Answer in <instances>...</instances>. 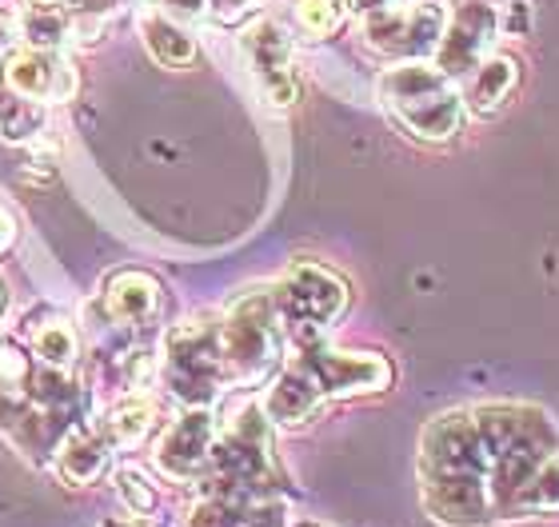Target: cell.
I'll return each instance as SVG.
<instances>
[{"instance_id": "obj_22", "label": "cell", "mask_w": 559, "mask_h": 527, "mask_svg": "<svg viewBox=\"0 0 559 527\" xmlns=\"http://www.w3.org/2000/svg\"><path fill=\"white\" fill-rule=\"evenodd\" d=\"M28 372H33V360L16 344L0 340V387H24Z\"/></svg>"}, {"instance_id": "obj_5", "label": "cell", "mask_w": 559, "mask_h": 527, "mask_svg": "<svg viewBox=\"0 0 559 527\" xmlns=\"http://www.w3.org/2000/svg\"><path fill=\"white\" fill-rule=\"evenodd\" d=\"M272 304H276L280 328L300 348H308L324 340V332L336 328V320L348 312V284L324 264L300 260L272 288Z\"/></svg>"}, {"instance_id": "obj_21", "label": "cell", "mask_w": 559, "mask_h": 527, "mask_svg": "<svg viewBox=\"0 0 559 527\" xmlns=\"http://www.w3.org/2000/svg\"><path fill=\"white\" fill-rule=\"evenodd\" d=\"M117 492H120V500L129 504L132 516H148L152 507H156V488H152L136 468L117 471Z\"/></svg>"}, {"instance_id": "obj_6", "label": "cell", "mask_w": 559, "mask_h": 527, "mask_svg": "<svg viewBox=\"0 0 559 527\" xmlns=\"http://www.w3.org/2000/svg\"><path fill=\"white\" fill-rule=\"evenodd\" d=\"M164 380L188 408H204L228 387L221 351V320H185L164 336Z\"/></svg>"}, {"instance_id": "obj_24", "label": "cell", "mask_w": 559, "mask_h": 527, "mask_svg": "<svg viewBox=\"0 0 559 527\" xmlns=\"http://www.w3.org/2000/svg\"><path fill=\"white\" fill-rule=\"evenodd\" d=\"M28 9H57L72 12V16H108L112 0H24Z\"/></svg>"}, {"instance_id": "obj_9", "label": "cell", "mask_w": 559, "mask_h": 527, "mask_svg": "<svg viewBox=\"0 0 559 527\" xmlns=\"http://www.w3.org/2000/svg\"><path fill=\"white\" fill-rule=\"evenodd\" d=\"M500 12L491 9L488 0H464L460 9L452 12V21L443 24L440 48H436V64H440L448 76H467L479 60L491 57V45L500 36Z\"/></svg>"}, {"instance_id": "obj_25", "label": "cell", "mask_w": 559, "mask_h": 527, "mask_svg": "<svg viewBox=\"0 0 559 527\" xmlns=\"http://www.w3.org/2000/svg\"><path fill=\"white\" fill-rule=\"evenodd\" d=\"M245 527H288L284 524V507L280 504H257L252 516L245 519Z\"/></svg>"}, {"instance_id": "obj_29", "label": "cell", "mask_w": 559, "mask_h": 527, "mask_svg": "<svg viewBox=\"0 0 559 527\" xmlns=\"http://www.w3.org/2000/svg\"><path fill=\"white\" fill-rule=\"evenodd\" d=\"M105 527H144V524H140V516H136V519H108Z\"/></svg>"}, {"instance_id": "obj_30", "label": "cell", "mask_w": 559, "mask_h": 527, "mask_svg": "<svg viewBox=\"0 0 559 527\" xmlns=\"http://www.w3.org/2000/svg\"><path fill=\"white\" fill-rule=\"evenodd\" d=\"M296 527H324V524H312V519H304V524H296Z\"/></svg>"}, {"instance_id": "obj_2", "label": "cell", "mask_w": 559, "mask_h": 527, "mask_svg": "<svg viewBox=\"0 0 559 527\" xmlns=\"http://www.w3.org/2000/svg\"><path fill=\"white\" fill-rule=\"evenodd\" d=\"M392 384V363L376 351H332L324 344H308L300 356L272 380L264 392V416L280 428L312 420L328 399L368 396Z\"/></svg>"}, {"instance_id": "obj_1", "label": "cell", "mask_w": 559, "mask_h": 527, "mask_svg": "<svg viewBox=\"0 0 559 527\" xmlns=\"http://www.w3.org/2000/svg\"><path fill=\"white\" fill-rule=\"evenodd\" d=\"M424 507L448 527H476L496 516L491 456L476 411H443L419 435Z\"/></svg>"}, {"instance_id": "obj_20", "label": "cell", "mask_w": 559, "mask_h": 527, "mask_svg": "<svg viewBox=\"0 0 559 527\" xmlns=\"http://www.w3.org/2000/svg\"><path fill=\"white\" fill-rule=\"evenodd\" d=\"M515 504H520V507H539V512H551V507H559V464H544V468L536 471V480L520 492V500H515Z\"/></svg>"}, {"instance_id": "obj_23", "label": "cell", "mask_w": 559, "mask_h": 527, "mask_svg": "<svg viewBox=\"0 0 559 527\" xmlns=\"http://www.w3.org/2000/svg\"><path fill=\"white\" fill-rule=\"evenodd\" d=\"M260 9H264V0H204V12L216 24H245Z\"/></svg>"}, {"instance_id": "obj_14", "label": "cell", "mask_w": 559, "mask_h": 527, "mask_svg": "<svg viewBox=\"0 0 559 527\" xmlns=\"http://www.w3.org/2000/svg\"><path fill=\"white\" fill-rule=\"evenodd\" d=\"M520 88V60L515 57H503V52H491L476 64V69L467 72V93H464V105L476 112V117H496L508 108V100L515 96Z\"/></svg>"}, {"instance_id": "obj_16", "label": "cell", "mask_w": 559, "mask_h": 527, "mask_svg": "<svg viewBox=\"0 0 559 527\" xmlns=\"http://www.w3.org/2000/svg\"><path fill=\"white\" fill-rule=\"evenodd\" d=\"M28 344H33L36 360L48 363V368H57V372H69L76 356H81V336L72 328L69 320L57 316V312H48L40 324L28 328Z\"/></svg>"}, {"instance_id": "obj_7", "label": "cell", "mask_w": 559, "mask_h": 527, "mask_svg": "<svg viewBox=\"0 0 559 527\" xmlns=\"http://www.w3.org/2000/svg\"><path fill=\"white\" fill-rule=\"evenodd\" d=\"M443 24H448V12L436 0H408L400 9L364 16V40L384 57L428 60L440 48Z\"/></svg>"}, {"instance_id": "obj_12", "label": "cell", "mask_w": 559, "mask_h": 527, "mask_svg": "<svg viewBox=\"0 0 559 527\" xmlns=\"http://www.w3.org/2000/svg\"><path fill=\"white\" fill-rule=\"evenodd\" d=\"M164 308V288L152 272L124 268L117 276H108L105 292H100V316L108 328L120 332H140L156 324Z\"/></svg>"}, {"instance_id": "obj_11", "label": "cell", "mask_w": 559, "mask_h": 527, "mask_svg": "<svg viewBox=\"0 0 559 527\" xmlns=\"http://www.w3.org/2000/svg\"><path fill=\"white\" fill-rule=\"evenodd\" d=\"M0 81L21 96H33L40 105H69L76 96V69L60 48H21L4 60Z\"/></svg>"}, {"instance_id": "obj_13", "label": "cell", "mask_w": 559, "mask_h": 527, "mask_svg": "<svg viewBox=\"0 0 559 527\" xmlns=\"http://www.w3.org/2000/svg\"><path fill=\"white\" fill-rule=\"evenodd\" d=\"M117 447L108 444V435L100 432V423H76L60 435V444L52 447V464H57V476L69 480L72 488H84V483L100 480L108 471V459H112Z\"/></svg>"}, {"instance_id": "obj_27", "label": "cell", "mask_w": 559, "mask_h": 527, "mask_svg": "<svg viewBox=\"0 0 559 527\" xmlns=\"http://www.w3.org/2000/svg\"><path fill=\"white\" fill-rule=\"evenodd\" d=\"M12 244H16V216H12V212L0 204V256H4Z\"/></svg>"}, {"instance_id": "obj_28", "label": "cell", "mask_w": 559, "mask_h": 527, "mask_svg": "<svg viewBox=\"0 0 559 527\" xmlns=\"http://www.w3.org/2000/svg\"><path fill=\"white\" fill-rule=\"evenodd\" d=\"M12 36H16V28H12V21L4 16V12H0V48L12 45Z\"/></svg>"}, {"instance_id": "obj_18", "label": "cell", "mask_w": 559, "mask_h": 527, "mask_svg": "<svg viewBox=\"0 0 559 527\" xmlns=\"http://www.w3.org/2000/svg\"><path fill=\"white\" fill-rule=\"evenodd\" d=\"M156 428V404L152 399L129 396L124 404L108 411V420H100V432L108 435V444L117 447H140L148 440V432Z\"/></svg>"}, {"instance_id": "obj_3", "label": "cell", "mask_w": 559, "mask_h": 527, "mask_svg": "<svg viewBox=\"0 0 559 527\" xmlns=\"http://www.w3.org/2000/svg\"><path fill=\"white\" fill-rule=\"evenodd\" d=\"M376 96L388 117L416 141L443 144L464 129V93L436 60H396L380 72Z\"/></svg>"}, {"instance_id": "obj_15", "label": "cell", "mask_w": 559, "mask_h": 527, "mask_svg": "<svg viewBox=\"0 0 559 527\" xmlns=\"http://www.w3.org/2000/svg\"><path fill=\"white\" fill-rule=\"evenodd\" d=\"M140 36H144V48L152 52V60H160L164 69H188V64L197 60V40H192V33L160 9H152L140 16Z\"/></svg>"}, {"instance_id": "obj_26", "label": "cell", "mask_w": 559, "mask_h": 527, "mask_svg": "<svg viewBox=\"0 0 559 527\" xmlns=\"http://www.w3.org/2000/svg\"><path fill=\"white\" fill-rule=\"evenodd\" d=\"M400 4H408V0H348V12H360V16H376V12L400 9Z\"/></svg>"}, {"instance_id": "obj_17", "label": "cell", "mask_w": 559, "mask_h": 527, "mask_svg": "<svg viewBox=\"0 0 559 527\" xmlns=\"http://www.w3.org/2000/svg\"><path fill=\"white\" fill-rule=\"evenodd\" d=\"M48 124V112L40 100L33 96H21L16 88L0 81V141L9 144H28L36 141Z\"/></svg>"}, {"instance_id": "obj_8", "label": "cell", "mask_w": 559, "mask_h": 527, "mask_svg": "<svg viewBox=\"0 0 559 527\" xmlns=\"http://www.w3.org/2000/svg\"><path fill=\"white\" fill-rule=\"evenodd\" d=\"M240 52H245L248 76L257 81L264 105L292 108L300 100V72H296V52H292L288 33L276 21L260 16L245 24L240 33Z\"/></svg>"}, {"instance_id": "obj_10", "label": "cell", "mask_w": 559, "mask_h": 527, "mask_svg": "<svg viewBox=\"0 0 559 527\" xmlns=\"http://www.w3.org/2000/svg\"><path fill=\"white\" fill-rule=\"evenodd\" d=\"M212 444H216V420L209 408H188L180 420L168 423V432L156 440V468L168 480H200L212 464Z\"/></svg>"}, {"instance_id": "obj_4", "label": "cell", "mask_w": 559, "mask_h": 527, "mask_svg": "<svg viewBox=\"0 0 559 527\" xmlns=\"http://www.w3.org/2000/svg\"><path fill=\"white\" fill-rule=\"evenodd\" d=\"M280 348H284V328H280L272 292L240 296L221 316V351L228 387L260 384L280 363Z\"/></svg>"}, {"instance_id": "obj_19", "label": "cell", "mask_w": 559, "mask_h": 527, "mask_svg": "<svg viewBox=\"0 0 559 527\" xmlns=\"http://www.w3.org/2000/svg\"><path fill=\"white\" fill-rule=\"evenodd\" d=\"M348 21V0H296V24L308 36H332Z\"/></svg>"}]
</instances>
